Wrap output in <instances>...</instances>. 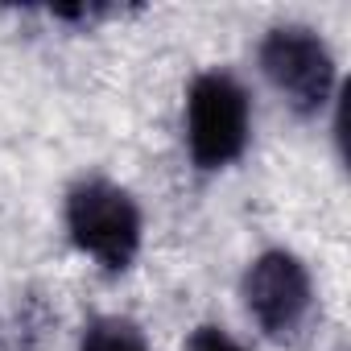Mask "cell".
<instances>
[{
  "mask_svg": "<svg viewBox=\"0 0 351 351\" xmlns=\"http://www.w3.org/2000/svg\"><path fill=\"white\" fill-rule=\"evenodd\" d=\"M62 219H66L71 244L108 273H124L141 252V236H145L141 207L124 186L108 178L75 182L66 191Z\"/></svg>",
  "mask_w": 351,
  "mask_h": 351,
  "instance_id": "obj_1",
  "label": "cell"
},
{
  "mask_svg": "<svg viewBox=\"0 0 351 351\" xmlns=\"http://www.w3.org/2000/svg\"><path fill=\"white\" fill-rule=\"evenodd\" d=\"M186 149L199 169H223L248 149V95L228 71H203L186 91Z\"/></svg>",
  "mask_w": 351,
  "mask_h": 351,
  "instance_id": "obj_2",
  "label": "cell"
},
{
  "mask_svg": "<svg viewBox=\"0 0 351 351\" xmlns=\"http://www.w3.org/2000/svg\"><path fill=\"white\" fill-rule=\"evenodd\" d=\"M261 71L298 116H318L339 87L330 46L306 25L269 29L261 42Z\"/></svg>",
  "mask_w": 351,
  "mask_h": 351,
  "instance_id": "obj_3",
  "label": "cell"
},
{
  "mask_svg": "<svg viewBox=\"0 0 351 351\" xmlns=\"http://www.w3.org/2000/svg\"><path fill=\"white\" fill-rule=\"evenodd\" d=\"M244 302L265 335L273 339L293 335L314 306V285H310L306 265L285 248L261 252L244 273Z\"/></svg>",
  "mask_w": 351,
  "mask_h": 351,
  "instance_id": "obj_4",
  "label": "cell"
},
{
  "mask_svg": "<svg viewBox=\"0 0 351 351\" xmlns=\"http://www.w3.org/2000/svg\"><path fill=\"white\" fill-rule=\"evenodd\" d=\"M79 351H149V343H145V335H141L136 322L104 314V318H91L83 326Z\"/></svg>",
  "mask_w": 351,
  "mask_h": 351,
  "instance_id": "obj_5",
  "label": "cell"
},
{
  "mask_svg": "<svg viewBox=\"0 0 351 351\" xmlns=\"http://www.w3.org/2000/svg\"><path fill=\"white\" fill-rule=\"evenodd\" d=\"M186 351H244V347H240L223 326H199V330L191 335Z\"/></svg>",
  "mask_w": 351,
  "mask_h": 351,
  "instance_id": "obj_6",
  "label": "cell"
},
{
  "mask_svg": "<svg viewBox=\"0 0 351 351\" xmlns=\"http://www.w3.org/2000/svg\"><path fill=\"white\" fill-rule=\"evenodd\" d=\"M58 21H75V25H91V21H104V17H116L120 9H108V5H58L50 9Z\"/></svg>",
  "mask_w": 351,
  "mask_h": 351,
  "instance_id": "obj_7",
  "label": "cell"
},
{
  "mask_svg": "<svg viewBox=\"0 0 351 351\" xmlns=\"http://www.w3.org/2000/svg\"><path fill=\"white\" fill-rule=\"evenodd\" d=\"M21 351H34V343H29V339H25V347H21Z\"/></svg>",
  "mask_w": 351,
  "mask_h": 351,
  "instance_id": "obj_8",
  "label": "cell"
},
{
  "mask_svg": "<svg viewBox=\"0 0 351 351\" xmlns=\"http://www.w3.org/2000/svg\"><path fill=\"white\" fill-rule=\"evenodd\" d=\"M0 347H5V326H0Z\"/></svg>",
  "mask_w": 351,
  "mask_h": 351,
  "instance_id": "obj_9",
  "label": "cell"
}]
</instances>
